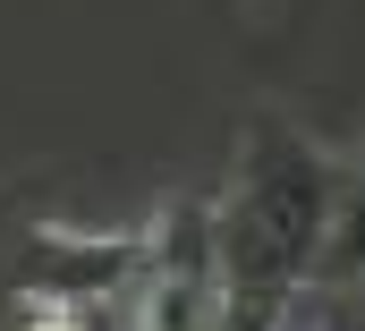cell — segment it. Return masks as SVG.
I'll list each match as a JSON object with an SVG mask.
<instances>
[{
  "label": "cell",
  "instance_id": "1",
  "mask_svg": "<svg viewBox=\"0 0 365 331\" xmlns=\"http://www.w3.org/2000/svg\"><path fill=\"white\" fill-rule=\"evenodd\" d=\"M340 178L349 170L297 119L255 111L247 136H238V162H230V195L212 204V221H221V280L238 297H280L289 306L306 289V272H314L323 221L340 204Z\"/></svg>",
  "mask_w": 365,
  "mask_h": 331
},
{
  "label": "cell",
  "instance_id": "2",
  "mask_svg": "<svg viewBox=\"0 0 365 331\" xmlns=\"http://www.w3.org/2000/svg\"><path fill=\"white\" fill-rule=\"evenodd\" d=\"M230 280H221V221L212 204L170 195L145 230V272H136V331H221Z\"/></svg>",
  "mask_w": 365,
  "mask_h": 331
},
{
  "label": "cell",
  "instance_id": "3",
  "mask_svg": "<svg viewBox=\"0 0 365 331\" xmlns=\"http://www.w3.org/2000/svg\"><path fill=\"white\" fill-rule=\"evenodd\" d=\"M145 272V230H51V221H17L9 230V289L34 306H68L86 315L102 297H128Z\"/></svg>",
  "mask_w": 365,
  "mask_h": 331
},
{
  "label": "cell",
  "instance_id": "4",
  "mask_svg": "<svg viewBox=\"0 0 365 331\" xmlns=\"http://www.w3.org/2000/svg\"><path fill=\"white\" fill-rule=\"evenodd\" d=\"M314 289H357L365 280V162L340 178V204L323 221V247H314Z\"/></svg>",
  "mask_w": 365,
  "mask_h": 331
},
{
  "label": "cell",
  "instance_id": "5",
  "mask_svg": "<svg viewBox=\"0 0 365 331\" xmlns=\"http://www.w3.org/2000/svg\"><path fill=\"white\" fill-rule=\"evenodd\" d=\"M26 331H86V323H77L68 306H34V323H26Z\"/></svg>",
  "mask_w": 365,
  "mask_h": 331
}]
</instances>
